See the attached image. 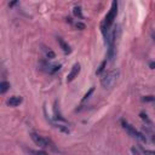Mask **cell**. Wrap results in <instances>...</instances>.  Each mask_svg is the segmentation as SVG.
Instances as JSON below:
<instances>
[{"instance_id":"6da1fadb","label":"cell","mask_w":155,"mask_h":155,"mask_svg":"<svg viewBox=\"0 0 155 155\" xmlns=\"http://www.w3.org/2000/svg\"><path fill=\"white\" fill-rule=\"evenodd\" d=\"M116 15H118V0H114L113 4H112V7H110L109 13L106 16L104 21L102 22V25H101L102 33H103L104 37L110 32V27H112L113 22H114V19L116 18Z\"/></svg>"},{"instance_id":"7a4b0ae2","label":"cell","mask_w":155,"mask_h":155,"mask_svg":"<svg viewBox=\"0 0 155 155\" xmlns=\"http://www.w3.org/2000/svg\"><path fill=\"white\" fill-rule=\"evenodd\" d=\"M119 75H120V71L119 69H112L101 78V84L104 89H112L113 86L115 85V82L118 80Z\"/></svg>"},{"instance_id":"3957f363","label":"cell","mask_w":155,"mask_h":155,"mask_svg":"<svg viewBox=\"0 0 155 155\" xmlns=\"http://www.w3.org/2000/svg\"><path fill=\"white\" fill-rule=\"evenodd\" d=\"M120 122H121V125H122V127H124V130H126V132H127L130 136H132L133 138H136L137 141H139L141 143H147V142H148L146 135H144L143 132L137 131L135 127L131 126L130 124H128V122L125 120V119H121Z\"/></svg>"},{"instance_id":"277c9868","label":"cell","mask_w":155,"mask_h":155,"mask_svg":"<svg viewBox=\"0 0 155 155\" xmlns=\"http://www.w3.org/2000/svg\"><path fill=\"white\" fill-rule=\"evenodd\" d=\"M30 137H32L33 142L37 144L38 147H40V148H47L50 144H51V142L49 141V139H46V138H44V137L39 136L38 133H35V132L30 133Z\"/></svg>"},{"instance_id":"5b68a950","label":"cell","mask_w":155,"mask_h":155,"mask_svg":"<svg viewBox=\"0 0 155 155\" xmlns=\"http://www.w3.org/2000/svg\"><path fill=\"white\" fill-rule=\"evenodd\" d=\"M41 67H43V69L49 74H55L61 69V64H51L49 62H43Z\"/></svg>"},{"instance_id":"8992f818","label":"cell","mask_w":155,"mask_h":155,"mask_svg":"<svg viewBox=\"0 0 155 155\" xmlns=\"http://www.w3.org/2000/svg\"><path fill=\"white\" fill-rule=\"evenodd\" d=\"M80 69H81V67L79 63H75L73 67H71V70H70V73L68 74V76H67V81L70 82V81H73L75 78L78 76V74L80 73Z\"/></svg>"},{"instance_id":"52a82bcc","label":"cell","mask_w":155,"mask_h":155,"mask_svg":"<svg viewBox=\"0 0 155 155\" xmlns=\"http://www.w3.org/2000/svg\"><path fill=\"white\" fill-rule=\"evenodd\" d=\"M22 97H19V96H12V97H10L9 100L6 101V104L9 107H17L19 106L21 103H22Z\"/></svg>"},{"instance_id":"ba28073f","label":"cell","mask_w":155,"mask_h":155,"mask_svg":"<svg viewBox=\"0 0 155 155\" xmlns=\"http://www.w3.org/2000/svg\"><path fill=\"white\" fill-rule=\"evenodd\" d=\"M57 43L59 44L61 49L63 50V52H64V53H70V51H71V50H70V46L67 44L63 39H62V38H57Z\"/></svg>"},{"instance_id":"9c48e42d","label":"cell","mask_w":155,"mask_h":155,"mask_svg":"<svg viewBox=\"0 0 155 155\" xmlns=\"http://www.w3.org/2000/svg\"><path fill=\"white\" fill-rule=\"evenodd\" d=\"M53 112H55V119L56 120H58V121H62V122H67V120L61 115V113L59 110L57 109V104H55V108H53Z\"/></svg>"},{"instance_id":"30bf717a","label":"cell","mask_w":155,"mask_h":155,"mask_svg":"<svg viewBox=\"0 0 155 155\" xmlns=\"http://www.w3.org/2000/svg\"><path fill=\"white\" fill-rule=\"evenodd\" d=\"M9 89H10V82L5 81V80L0 82V94H5Z\"/></svg>"},{"instance_id":"8fae6325","label":"cell","mask_w":155,"mask_h":155,"mask_svg":"<svg viewBox=\"0 0 155 155\" xmlns=\"http://www.w3.org/2000/svg\"><path fill=\"white\" fill-rule=\"evenodd\" d=\"M139 116H141V119H142V120H143L144 122L147 124L148 126H150V127L153 126V122L150 121V119L148 118V115L146 114V113H143V112H142V113H139Z\"/></svg>"},{"instance_id":"7c38bea8","label":"cell","mask_w":155,"mask_h":155,"mask_svg":"<svg viewBox=\"0 0 155 155\" xmlns=\"http://www.w3.org/2000/svg\"><path fill=\"white\" fill-rule=\"evenodd\" d=\"M73 13H74L75 17H78L79 19H82V12H81V7L80 6H75L73 9Z\"/></svg>"},{"instance_id":"4fadbf2b","label":"cell","mask_w":155,"mask_h":155,"mask_svg":"<svg viewBox=\"0 0 155 155\" xmlns=\"http://www.w3.org/2000/svg\"><path fill=\"white\" fill-rule=\"evenodd\" d=\"M107 62H108V59H104L102 62V63L100 64V67H98V69L96 70V74L97 75H100V74H102V71L106 69V65H107Z\"/></svg>"},{"instance_id":"5bb4252c","label":"cell","mask_w":155,"mask_h":155,"mask_svg":"<svg viewBox=\"0 0 155 155\" xmlns=\"http://www.w3.org/2000/svg\"><path fill=\"white\" fill-rule=\"evenodd\" d=\"M45 53H46V58L47 59H53L55 57H56V53L53 52L52 50H45Z\"/></svg>"},{"instance_id":"9a60e30c","label":"cell","mask_w":155,"mask_h":155,"mask_svg":"<svg viewBox=\"0 0 155 155\" xmlns=\"http://www.w3.org/2000/svg\"><path fill=\"white\" fill-rule=\"evenodd\" d=\"M144 135H148L149 137H150L152 142L155 144V135H154V133H152L150 131H149V128H146V127H144Z\"/></svg>"},{"instance_id":"2e32d148","label":"cell","mask_w":155,"mask_h":155,"mask_svg":"<svg viewBox=\"0 0 155 155\" xmlns=\"http://www.w3.org/2000/svg\"><path fill=\"white\" fill-rule=\"evenodd\" d=\"M94 91H95V87H91V89H90V90H89V91H87L86 94H85L84 98H82V102H85V101H87V100H89V98H90V96H91L92 94H94Z\"/></svg>"},{"instance_id":"e0dca14e","label":"cell","mask_w":155,"mask_h":155,"mask_svg":"<svg viewBox=\"0 0 155 155\" xmlns=\"http://www.w3.org/2000/svg\"><path fill=\"white\" fill-rule=\"evenodd\" d=\"M131 153L133 154H144V149H138V148H132Z\"/></svg>"},{"instance_id":"ac0fdd59","label":"cell","mask_w":155,"mask_h":155,"mask_svg":"<svg viewBox=\"0 0 155 155\" xmlns=\"http://www.w3.org/2000/svg\"><path fill=\"white\" fill-rule=\"evenodd\" d=\"M75 25H76V28L80 29V30H84V29H85V24L82 23V22H76Z\"/></svg>"},{"instance_id":"d6986e66","label":"cell","mask_w":155,"mask_h":155,"mask_svg":"<svg viewBox=\"0 0 155 155\" xmlns=\"http://www.w3.org/2000/svg\"><path fill=\"white\" fill-rule=\"evenodd\" d=\"M143 101H146V102H155V97L154 96H147V97L143 98Z\"/></svg>"},{"instance_id":"ffe728a7","label":"cell","mask_w":155,"mask_h":155,"mask_svg":"<svg viewBox=\"0 0 155 155\" xmlns=\"http://www.w3.org/2000/svg\"><path fill=\"white\" fill-rule=\"evenodd\" d=\"M149 67H150L152 69H155V62H150V63H149Z\"/></svg>"},{"instance_id":"44dd1931","label":"cell","mask_w":155,"mask_h":155,"mask_svg":"<svg viewBox=\"0 0 155 155\" xmlns=\"http://www.w3.org/2000/svg\"><path fill=\"white\" fill-rule=\"evenodd\" d=\"M16 3H17V0H12V3H11V5H10V6H13V5L16 4Z\"/></svg>"},{"instance_id":"7402d4cb","label":"cell","mask_w":155,"mask_h":155,"mask_svg":"<svg viewBox=\"0 0 155 155\" xmlns=\"http://www.w3.org/2000/svg\"><path fill=\"white\" fill-rule=\"evenodd\" d=\"M152 37H153V39H154V41H155V33H152Z\"/></svg>"}]
</instances>
